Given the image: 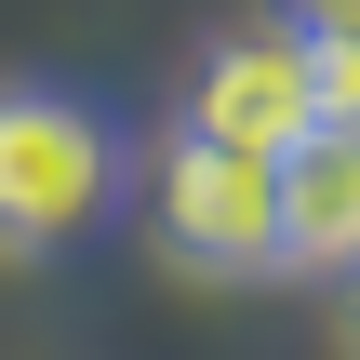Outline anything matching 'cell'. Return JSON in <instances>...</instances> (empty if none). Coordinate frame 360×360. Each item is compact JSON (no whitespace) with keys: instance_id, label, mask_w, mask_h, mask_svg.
Here are the masks:
<instances>
[{"instance_id":"4","label":"cell","mask_w":360,"mask_h":360,"mask_svg":"<svg viewBox=\"0 0 360 360\" xmlns=\"http://www.w3.org/2000/svg\"><path fill=\"white\" fill-rule=\"evenodd\" d=\"M281 267H360V134H307L294 160H281Z\"/></svg>"},{"instance_id":"7","label":"cell","mask_w":360,"mask_h":360,"mask_svg":"<svg viewBox=\"0 0 360 360\" xmlns=\"http://www.w3.org/2000/svg\"><path fill=\"white\" fill-rule=\"evenodd\" d=\"M334 321H347V347H360V267H334Z\"/></svg>"},{"instance_id":"5","label":"cell","mask_w":360,"mask_h":360,"mask_svg":"<svg viewBox=\"0 0 360 360\" xmlns=\"http://www.w3.org/2000/svg\"><path fill=\"white\" fill-rule=\"evenodd\" d=\"M307 94H321V120L347 134L360 120V40H307Z\"/></svg>"},{"instance_id":"2","label":"cell","mask_w":360,"mask_h":360,"mask_svg":"<svg viewBox=\"0 0 360 360\" xmlns=\"http://www.w3.org/2000/svg\"><path fill=\"white\" fill-rule=\"evenodd\" d=\"M134 200H147V240H160L187 281H267V267H281V160L160 134L147 174H134Z\"/></svg>"},{"instance_id":"3","label":"cell","mask_w":360,"mask_h":360,"mask_svg":"<svg viewBox=\"0 0 360 360\" xmlns=\"http://www.w3.org/2000/svg\"><path fill=\"white\" fill-rule=\"evenodd\" d=\"M174 134H200V147H240V160H294V147L321 134V94H307V40H294L281 13L227 27V40L187 67V107H174Z\"/></svg>"},{"instance_id":"6","label":"cell","mask_w":360,"mask_h":360,"mask_svg":"<svg viewBox=\"0 0 360 360\" xmlns=\"http://www.w3.org/2000/svg\"><path fill=\"white\" fill-rule=\"evenodd\" d=\"M294 40H360V0H267Z\"/></svg>"},{"instance_id":"1","label":"cell","mask_w":360,"mask_h":360,"mask_svg":"<svg viewBox=\"0 0 360 360\" xmlns=\"http://www.w3.org/2000/svg\"><path fill=\"white\" fill-rule=\"evenodd\" d=\"M134 200V160L107 134V107L53 94V80H0V254H67Z\"/></svg>"},{"instance_id":"8","label":"cell","mask_w":360,"mask_h":360,"mask_svg":"<svg viewBox=\"0 0 360 360\" xmlns=\"http://www.w3.org/2000/svg\"><path fill=\"white\" fill-rule=\"evenodd\" d=\"M347 134H360V120H347Z\"/></svg>"}]
</instances>
